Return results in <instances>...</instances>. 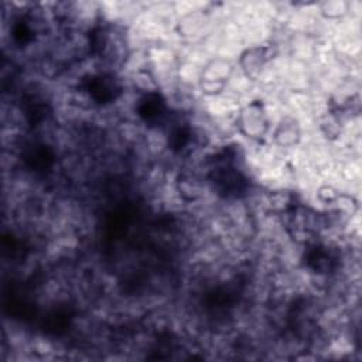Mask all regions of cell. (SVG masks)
Here are the masks:
<instances>
[{
	"instance_id": "7a4b0ae2",
	"label": "cell",
	"mask_w": 362,
	"mask_h": 362,
	"mask_svg": "<svg viewBox=\"0 0 362 362\" xmlns=\"http://www.w3.org/2000/svg\"><path fill=\"white\" fill-rule=\"evenodd\" d=\"M139 115L148 123H160L165 115V103L158 93L146 95L139 105Z\"/></svg>"
},
{
	"instance_id": "6da1fadb",
	"label": "cell",
	"mask_w": 362,
	"mask_h": 362,
	"mask_svg": "<svg viewBox=\"0 0 362 362\" xmlns=\"http://www.w3.org/2000/svg\"><path fill=\"white\" fill-rule=\"evenodd\" d=\"M85 88L89 92V95L96 102H100V103L115 100L120 92V86L117 81L112 75H106V74L90 76Z\"/></svg>"
}]
</instances>
